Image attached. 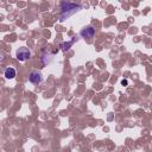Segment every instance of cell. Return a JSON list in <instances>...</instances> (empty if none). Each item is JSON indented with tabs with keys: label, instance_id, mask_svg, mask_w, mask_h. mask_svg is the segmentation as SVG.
<instances>
[{
	"label": "cell",
	"instance_id": "6da1fadb",
	"mask_svg": "<svg viewBox=\"0 0 152 152\" xmlns=\"http://www.w3.org/2000/svg\"><path fill=\"white\" fill-rule=\"evenodd\" d=\"M81 10V6L80 5H76V4H72V2H66V1H63L62 5H61V15H59V20L63 21L65 20L66 18H69L70 15H72L74 13H76L77 11Z\"/></svg>",
	"mask_w": 152,
	"mask_h": 152
},
{
	"label": "cell",
	"instance_id": "7a4b0ae2",
	"mask_svg": "<svg viewBox=\"0 0 152 152\" xmlns=\"http://www.w3.org/2000/svg\"><path fill=\"white\" fill-rule=\"evenodd\" d=\"M17 58L19 59V61H26L30 56H31V52H30V50L27 49V48H25V46H23V48H19L18 50H17Z\"/></svg>",
	"mask_w": 152,
	"mask_h": 152
},
{
	"label": "cell",
	"instance_id": "3957f363",
	"mask_svg": "<svg viewBox=\"0 0 152 152\" xmlns=\"http://www.w3.org/2000/svg\"><path fill=\"white\" fill-rule=\"evenodd\" d=\"M28 81H30L31 83L38 84V83H40V82L43 81V76H42V74L38 72V71H32V72L30 74V76H28Z\"/></svg>",
	"mask_w": 152,
	"mask_h": 152
},
{
	"label": "cell",
	"instance_id": "277c9868",
	"mask_svg": "<svg viewBox=\"0 0 152 152\" xmlns=\"http://www.w3.org/2000/svg\"><path fill=\"white\" fill-rule=\"evenodd\" d=\"M94 28L93 27H90V26H88V27H84L82 31H81V36H83V37H93L94 36Z\"/></svg>",
	"mask_w": 152,
	"mask_h": 152
},
{
	"label": "cell",
	"instance_id": "5b68a950",
	"mask_svg": "<svg viewBox=\"0 0 152 152\" xmlns=\"http://www.w3.org/2000/svg\"><path fill=\"white\" fill-rule=\"evenodd\" d=\"M15 69L14 68H7L6 70H5V77L7 78V80H12V78H14L15 77Z\"/></svg>",
	"mask_w": 152,
	"mask_h": 152
}]
</instances>
